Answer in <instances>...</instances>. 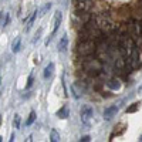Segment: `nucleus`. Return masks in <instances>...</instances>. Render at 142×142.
I'll return each mask as SVG.
<instances>
[{
	"label": "nucleus",
	"instance_id": "23",
	"mask_svg": "<svg viewBox=\"0 0 142 142\" xmlns=\"http://www.w3.org/2000/svg\"><path fill=\"white\" fill-rule=\"evenodd\" d=\"M33 83H34V77H33V75H30L28 80H27V84H26V88H30V87L33 85Z\"/></svg>",
	"mask_w": 142,
	"mask_h": 142
},
{
	"label": "nucleus",
	"instance_id": "5",
	"mask_svg": "<svg viewBox=\"0 0 142 142\" xmlns=\"http://www.w3.org/2000/svg\"><path fill=\"white\" fill-rule=\"evenodd\" d=\"M128 34H129L132 40L135 41L136 46H142V24L139 23H134L132 26L128 27Z\"/></svg>",
	"mask_w": 142,
	"mask_h": 142
},
{
	"label": "nucleus",
	"instance_id": "25",
	"mask_svg": "<svg viewBox=\"0 0 142 142\" xmlns=\"http://www.w3.org/2000/svg\"><path fill=\"white\" fill-rule=\"evenodd\" d=\"M3 17H4V13L2 12L0 13V26H2V22H3Z\"/></svg>",
	"mask_w": 142,
	"mask_h": 142
},
{
	"label": "nucleus",
	"instance_id": "11",
	"mask_svg": "<svg viewBox=\"0 0 142 142\" xmlns=\"http://www.w3.org/2000/svg\"><path fill=\"white\" fill-rule=\"evenodd\" d=\"M67 47H68V36L64 34V36L61 37V40H60V43H58V51L60 53H65L67 51Z\"/></svg>",
	"mask_w": 142,
	"mask_h": 142
},
{
	"label": "nucleus",
	"instance_id": "19",
	"mask_svg": "<svg viewBox=\"0 0 142 142\" xmlns=\"http://www.w3.org/2000/svg\"><path fill=\"white\" fill-rule=\"evenodd\" d=\"M34 121H36V112L34 111H31L30 112V115H28V118H27V121H26V125H31V124L34 122Z\"/></svg>",
	"mask_w": 142,
	"mask_h": 142
},
{
	"label": "nucleus",
	"instance_id": "16",
	"mask_svg": "<svg viewBox=\"0 0 142 142\" xmlns=\"http://www.w3.org/2000/svg\"><path fill=\"white\" fill-rule=\"evenodd\" d=\"M108 87L111 88V90L117 91V90H119V88H121V84H119V81H118V80H109L108 81Z\"/></svg>",
	"mask_w": 142,
	"mask_h": 142
},
{
	"label": "nucleus",
	"instance_id": "21",
	"mask_svg": "<svg viewBox=\"0 0 142 142\" xmlns=\"http://www.w3.org/2000/svg\"><path fill=\"white\" fill-rule=\"evenodd\" d=\"M9 22H10V14L9 13H4V20L2 22V26H0V27H6V26L9 24Z\"/></svg>",
	"mask_w": 142,
	"mask_h": 142
},
{
	"label": "nucleus",
	"instance_id": "22",
	"mask_svg": "<svg viewBox=\"0 0 142 142\" xmlns=\"http://www.w3.org/2000/svg\"><path fill=\"white\" fill-rule=\"evenodd\" d=\"M50 9H51V3H47L46 6L43 7V10H41V12H40V16H44V14H46V13L48 12Z\"/></svg>",
	"mask_w": 142,
	"mask_h": 142
},
{
	"label": "nucleus",
	"instance_id": "7",
	"mask_svg": "<svg viewBox=\"0 0 142 142\" xmlns=\"http://www.w3.org/2000/svg\"><path fill=\"white\" fill-rule=\"evenodd\" d=\"M90 20H91L90 12H80V10H77V12H75L74 23H75V26H77L78 28H81L84 24H87Z\"/></svg>",
	"mask_w": 142,
	"mask_h": 142
},
{
	"label": "nucleus",
	"instance_id": "4",
	"mask_svg": "<svg viewBox=\"0 0 142 142\" xmlns=\"http://www.w3.org/2000/svg\"><path fill=\"white\" fill-rule=\"evenodd\" d=\"M95 23H97V26L99 27V30H101L102 33H111V31L115 30L114 23L111 22V19H109L107 14L98 16V17L95 19Z\"/></svg>",
	"mask_w": 142,
	"mask_h": 142
},
{
	"label": "nucleus",
	"instance_id": "26",
	"mask_svg": "<svg viewBox=\"0 0 142 142\" xmlns=\"http://www.w3.org/2000/svg\"><path fill=\"white\" fill-rule=\"evenodd\" d=\"M138 93H139V94H142V85H141V87H139V90H138Z\"/></svg>",
	"mask_w": 142,
	"mask_h": 142
},
{
	"label": "nucleus",
	"instance_id": "8",
	"mask_svg": "<svg viewBox=\"0 0 142 142\" xmlns=\"http://www.w3.org/2000/svg\"><path fill=\"white\" fill-rule=\"evenodd\" d=\"M61 20H63V14H61L60 12H57V13H56V17H54V27H53V31H51V37L57 33V30H58V27H60V23H61ZM51 37L47 40L46 44H48L50 41H51Z\"/></svg>",
	"mask_w": 142,
	"mask_h": 142
},
{
	"label": "nucleus",
	"instance_id": "6",
	"mask_svg": "<svg viewBox=\"0 0 142 142\" xmlns=\"http://www.w3.org/2000/svg\"><path fill=\"white\" fill-rule=\"evenodd\" d=\"M93 107L91 105H84L81 108V121L85 127H91L93 125Z\"/></svg>",
	"mask_w": 142,
	"mask_h": 142
},
{
	"label": "nucleus",
	"instance_id": "24",
	"mask_svg": "<svg viewBox=\"0 0 142 142\" xmlns=\"http://www.w3.org/2000/svg\"><path fill=\"white\" fill-rule=\"evenodd\" d=\"M88 141H91V136H90V135H84V136H81V142H88Z\"/></svg>",
	"mask_w": 142,
	"mask_h": 142
},
{
	"label": "nucleus",
	"instance_id": "14",
	"mask_svg": "<svg viewBox=\"0 0 142 142\" xmlns=\"http://www.w3.org/2000/svg\"><path fill=\"white\" fill-rule=\"evenodd\" d=\"M57 117L61 118V119H67V118L70 117V109H68L67 105H64V107H63L58 112H57Z\"/></svg>",
	"mask_w": 142,
	"mask_h": 142
},
{
	"label": "nucleus",
	"instance_id": "1",
	"mask_svg": "<svg viewBox=\"0 0 142 142\" xmlns=\"http://www.w3.org/2000/svg\"><path fill=\"white\" fill-rule=\"evenodd\" d=\"M80 40H98L99 37L102 36V31L99 30V27L97 26L95 20H90V22L84 24L83 27L80 28Z\"/></svg>",
	"mask_w": 142,
	"mask_h": 142
},
{
	"label": "nucleus",
	"instance_id": "20",
	"mask_svg": "<svg viewBox=\"0 0 142 142\" xmlns=\"http://www.w3.org/2000/svg\"><path fill=\"white\" fill-rule=\"evenodd\" d=\"M13 127L14 128H20V115L16 114L14 118H13Z\"/></svg>",
	"mask_w": 142,
	"mask_h": 142
},
{
	"label": "nucleus",
	"instance_id": "29",
	"mask_svg": "<svg viewBox=\"0 0 142 142\" xmlns=\"http://www.w3.org/2000/svg\"><path fill=\"white\" fill-rule=\"evenodd\" d=\"M0 124H2V115H0Z\"/></svg>",
	"mask_w": 142,
	"mask_h": 142
},
{
	"label": "nucleus",
	"instance_id": "13",
	"mask_svg": "<svg viewBox=\"0 0 142 142\" xmlns=\"http://www.w3.org/2000/svg\"><path fill=\"white\" fill-rule=\"evenodd\" d=\"M22 48V37H16L14 41L12 43V51L13 53H19Z\"/></svg>",
	"mask_w": 142,
	"mask_h": 142
},
{
	"label": "nucleus",
	"instance_id": "28",
	"mask_svg": "<svg viewBox=\"0 0 142 142\" xmlns=\"http://www.w3.org/2000/svg\"><path fill=\"white\" fill-rule=\"evenodd\" d=\"M2 141H3V136H0V142H2Z\"/></svg>",
	"mask_w": 142,
	"mask_h": 142
},
{
	"label": "nucleus",
	"instance_id": "12",
	"mask_svg": "<svg viewBox=\"0 0 142 142\" xmlns=\"http://www.w3.org/2000/svg\"><path fill=\"white\" fill-rule=\"evenodd\" d=\"M37 14H38L37 10H34V12L30 14V17H28L27 22H26V31H28L31 28V26H33V23H34V20H36V16H37Z\"/></svg>",
	"mask_w": 142,
	"mask_h": 142
},
{
	"label": "nucleus",
	"instance_id": "18",
	"mask_svg": "<svg viewBox=\"0 0 142 142\" xmlns=\"http://www.w3.org/2000/svg\"><path fill=\"white\" fill-rule=\"evenodd\" d=\"M50 139H51L53 142H58L60 141V134L57 132L56 129H51V132H50Z\"/></svg>",
	"mask_w": 142,
	"mask_h": 142
},
{
	"label": "nucleus",
	"instance_id": "9",
	"mask_svg": "<svg viewBox=\"0 0 142 142\" xmlns=\"http://www.w3.org/2000/svg\"><path fill=\"white\" fill-rule=\"evenodd\" d=\"M77 4V10H80V12H91V9H93V2L91 0H85V2H80V3H75Z\"/></svg>",
	"mask_w": 142,
	"mask_h": 142
},
{
	"label": "nucleus",
	"instance_id": "31",
	"mask_svg": "<svg viewBox=\"0 0 142 142\" xmlns=\"http://www.w3.org/2000/svg\"><path fill=\"white\" fill-rule=\"evenodd\" d=\"M0 84H2V80H0Z\"/></svg>",
	"mask_w": 142,
	"mask_h": 142
},
{
	"label": "nucleus",
	"instance_id": "10",
	"mask_svg": "<svg viewBox=\"0 0 142 142\" xmlns=\"http://www.w3.org/2000/svg\"><path fill=\"white\" fill-rule=\"evenodd\" d=\"M117 112H118V107H115V105L108 107V108H105V111H104V118L107 121H109L117 115Z\"/></svg>",
	"mask_w": 142,
	"mask_h": 142
},
{
	"label": "nucleus",
	"instance_id": "17",
	"mask_svg": "<svg viewBox=\"0 0 142 142\" xmlns=\"http://www.w3.org/2000/svg\"><path fill=\"white\" fill-rule=\"evenodd\" d=\"M139 108H141V102H134L131 107H128V108H127V112H128V114H132V112H136Z\"/></svg>",
	"mask_w": 142,
	"mask_h": 142
},
{
	"label": "nucleus",
	"instance_id": "3",
	"mask_svg": "<svg viewBox=\"0 0 142 142\" xmlns=\"http://www.w3.org/2000/svg\"><path fill=\"white\" fill-rule=\"evenodd\" d=\"M97 50L95 40H80L77 44V54L80 57L93 56Z\"/></svg>",
	"mask_w": 142,
	"mask_h": 142
},
{
	"label": "nucleus",
	"instance_id": "33",
	"mask_svg": "<svg viewBox=\"0 0 142 142\" xmlns=\"http://www.w3.org/2000/svg\"><path fill=\"white\" fill-rule=\"evenodd\" d=\"M141 24H142V23H141Z\"/></svg>",
	"mask_w": 142,
	"mask_h": 142
},
{
	"label": "nucleus",
	"instance_id": "30",
	"mask_svg": "<svg viewBox=\"0 0 142 142\" xmlns=\"http://www.w3.org/2000/svg\"><path fill=\"white\" fill-rule=\"evenodd\" d=\"M139 141H142V136H141V139H139Z\"/></svg>",
	"mask_w": 142,
	"mask_h": 142
},
{
	"label": "nucleus",
	"instance_id": "32",
	"mask_svg": "<svg viewBox=\"0 0 142 142\" xmlns=\"http://www.w3.org/2000/svg\"><path fill=\"white\" fill-rule=\"evenodd\" d=\"M0 94H2V93H0Z\"/></svg>",
	"mask_w": 142,
	"mask_h": 142
},
{
	"label": "nucleus",
	"instance_id": "15",
	"mask_svg": "<svg viewBox=\"0 0 142 142\" xmlns=\"http://www.w3.org/2000/svg\"><path fill=\"white\" fill-rule=\"evenodd\" d=\"M53 71H54V63H48V65L44 68V78H50V77H51Z\"/></svg>",
	"mask_w": 142,
	"mask_h": 142
},
{
	"label": "nucleus",
	"instance_id": "27",
	"mask_svg": "<svg viewBox=\"0 0 142 142\" xmlns=\"http://www.w3.org/2000/svg\"><path fill=\"white\" fill-rule=\"evenodd\" d=\"M80 2H85V0H75V3H80Z\"/></svg>",
	"mask_w": 142,
	"mask_h": 142
},
{
	"label": "nucleus",
	"instance_id": "2",
	"mask_svg": "<svg viewBox=\"0 0 142 142\" xmlns=\"http://www.w3.org/2000/svg\"><path fill=\"white\" fill-rule=\"evenodd\" d=\"M81 68L91 75H98L102 71V63L98 58H93L91 56H85L81 60Z\"/></svg>",
	"mask_w": 142,
	"mask_h": 142
}]
</instances>
